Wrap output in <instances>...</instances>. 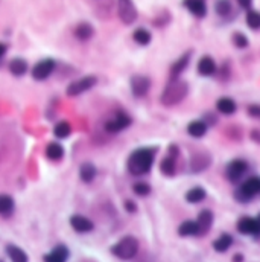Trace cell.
Segmentation results:
<instances>
[{
  "label": "cell",
  "instance_id": "1",
  "mask_svg": "<svg viewBox=\"0 0 260 262\" xmlns=\"http://www.w3.org/2000/svg\"><path fill=\"white\" fill-rule=\"evenodd\" d=\"M154 159H155V150L154 148L135 150L128 157V162H127L128 171L135 177L145 175L151 171L152 165H154Z\"/></svg>",
  "mask_w": 260,
  "mask_h": 262
},
{
  "label": "cell",
  "instance_id": "2",
  "mask_svg": "<svg viewBox=\"0 0 260 262\" xmlns=\"http://www.w3.org/2000/svg\"><path fill=\"white\" fill-rule=\"evenodd\" d=\"M187 93H189V84L181 80L172 78L161 94V104L166 107L177 105L187 96Z\"/></svg>",
  "mask_w": 260,
  "mask_h": 262
},
{
  "label": "cell",
  "instance_id": "3",
  "mask_svg": "<svg viewBox=\"0 0 260 262\" xmlns=\"http://www.w3.org/2000/svg\"><path fill=\"white\" fill-rule=\"evenodd\" d=\"M138 252V241L134 236L128 235L111 247V253L121 259H131Z\"/></svg>",
  "mask_w": 260,
  "mask_h": 262
},
{
  "label": "cell",
  "instance_id": "4",
  "mask_svg": "<svg viewBox=\"0 0 260 262\" xmlns=\"http://www.w3.org/2000/svg\"><path fill=\"white\" fill-rule=\"evenodd\" d=\"M257 194H260V177H251L239 187V190L236 192V198L242 203H247Z\"/></svg>",
  "mask_w": 260,
  "mask_h": 262
},
{
  "label": "cell",
  "instance_id": "5",
  "mask_svg": "<svg viewBox=\"0 0 260 262\" xmlns=\"http://www.w3.org/2000/svg\"><path fill=\"white\" fill-rule=\"evenodd\" d=\"M96 83H98L96 77H93V75L84 77V78H81L78 81H73L72 84L67 87V94H68V96H78V94L90 90L93 86H96Z\"/></svg>",
  "mask_w": 260,
  "mask_h": 262
},
{
  "label": "cell",
  "instance_id": "6",
  "mask_svg": "<svg viewBox=\"0 0 260 262\" xmlns=\"http://www.w3.org/2000/svg\"><path fill=\"white\" fill-rule=\"evenodd\" d=\"M117 8H119V17L125 25H132L137 20V9L132 0H117Z\"/></svg>",
  "mask_w": 260,
  "mask_h": 262
},
{
  "label": "cell",
  "instance_id": "7",
  "mask_svg": "<svg viewBox=\"0 0 260 262\" xmlns=\"http://www.w3.org/2000/svg\"><path fill=\"white\" fill-rule=\"evenodd\" d=\"M247 171H248V163L242 159H236L228 163L225 174L230 181H238L245 175Z\"/></svg>",
  "mask_w": 260,
  "mask_h": 262
},
{
  "label": "cell",
  "instance_id": "8",
  "mask_svg": "<svg viewBox=\"0 0 260 262\" xmlns=\"http://www.w3.org/2000/svg\"><path fill=\"white\" fill-rule=\"evenodd\" d=\"M131 117L127 113H117L113 119L105 124V130L108 133H119L125 128H128L131 125Z\"/></svg>",
  "mask_w": 260,
  "mask_h": 262
},
{
  "label": "cell",
  "instance_id": "9",
  "mask_svg": "<svg viewBox=\"0 0 260 262\" xmlns=\"http://www.w3.org/2000/svg\"><path fill=\"white\" fill-rule=\"evenodd\" d=\"M55 69V61L52 58H46V60H41L40 63L35 64V67L32 69V77L37 80V81H43L49 77Z\"/></svg>",
  "mask_w": 260,
  "mask_h": 262
},
{
  "label": "cell",
  "instance_id": "10",
  "mask_svg": "<svg viewBox=\"0 0 260 262\" xmlns=\"http://www.w3.org/2000/svg\"><path fill=\"white\" fill-rule=\"evenodd\" d=\"M151 87V81L148 77H143V75H135L131 78V90H132V94L135 98H141L145 96L148 93Z\"/></svg>",
  "mask_w": 260,
  "mask_h": 262
},
{
  "label": "cell",
  "instance_id": "11",
  "mask_svg": "<svg viewBox=\"0 0 260 262\" xmlns=\"http://www.w3.org/2000/svg\"><path fill=\"white\" fill-rule=\"evenodd\" d=\"M211 163V157L205 151H198L192 156L191 159V171L192 173H201L205 168H208V165Z\"/></svg>",
  "mask_w": 260,
  "mask_h": 262
},
{
  "label": "cell",
  "instance_id": "12",
  "mask_svg": "<svg viewBox=\"0 0 260 262\" xmlns=\"http://www.w3.org/2000/svg\"><path fill=\"white\" fill-rule=\"evenodd\" d=\"M213 220H215V217H213V212L211 210L204 209V210L199 212V215L196 218L198 226H199V236L208 233V230L211 229V224H213Z\"/></svg>",
  "mask_w": 260,
  "mask_h": 262
},
{
  "label": "cell",
  "instance_id": "13",
  "mask_svg": "<svg viewBox=\"0 0 260 262\" xmlns=\"http://www.w3.org/2000/svg\"><path fill=\"white\" fill-rule=\"evenodd\" d=\"M238 230L244 235H259L260 233V227L257 224L256 218L251 217H244L238 221Z\"/></svg>",
  "mask_w": 260,
  "mask_h": 262
},
{
  "label": "cell",
  "instance_id": "14",
  "mask_svg": "<svg viewBox=\"0 0 260 262\" xmlns=\"http://www.w3.org/2000/svg\"><path fill=\"white\" fill-rule=\"evenodd\" d=\"M183 5H184V8H187L189 11H191L198 18H202L207 14L205 0H184Z\"/></svg>",
  "mask_w": 260,
  "mask_h": 262
},
{
  "label": "cell",
  "instance_id": "15",
  "mask_svg": "<svg viewBox=\"0 0 260 262\" xmlns=\"http://www.w3.org/2000/svg\"><path fill=\"white\" fill-rule=\"evenodd\" d=\"M216 63L211 57H202L198 63V74H201L202 77H211L216 74Z\"/></svg>",
  "mask_w": 260,
  "mask_h": 262
},
{
  "label": "cell",
  "instance_id": "16",
  "mask_svg": "<svg viewBox=\"0 0 260 262\" xmlns=\"http://www.w3.org/2000/svg\"><path fill=\"white\" fill-rule=\"evenodd\" d=\"M191 58H192V51L189 52H184L171 67V77L172 78H177L181 72H184V70L187 69L189 63H191Z\"/></svg>",
  "mask_w": 260,
  "mask_h": 262
},
{
  "label": "cell",
  "instance_id": "17",
  "mask_svg": "<svg viewBox=\"0 0 260 262\" xmlns=\"http://www.w3.org/2000/svg\"><path fill=\"white\" fill-rule=\"evenodd\" d=\"M70 224H72V227L76 232H79V233H87V232H91L94 229V224L88 218H85L82 215L72 217V218H70Z\"/></svg>",
  "mask_w": 260,
  "mask_h": 262
},
{
  "label": "cell",
  "instance_id": "18",
  "mask_svg": "<svg viewBox=\"0 0 260 262\" xmlns=\"http://www.w3.org/2000/svg\"><path fill=\"white\" fill-rule=\"evenodd\" d=\"M216 108L221 114H225V116H231L233 113H236V110H238V105H236L234 99L231 98H219L218 102H216Z\"/></svg>",
  "mask_w": 260,
  "mask_h": 262
},
{
  "label": "cell",
  "instance_id": "19",
  "mask_svg": "<svg viewBox=\"0 0 260 262\" xmlns=\"http://www.w3.org/2000/svg\"><path fill=\"white\" fill-rule=\"evenodd\" d=\"M175 170H177V156H166L161 163H160V171L164 174V175H168V177H172L175 174Z\"/></svg>",
  "mask_w": 260,
  "mask_h": 262
},
{
  "label": "cell",
  "instance_id": "20",
  "mask_svg": "<svg viewBox=\"0 0 260 262\" xmlns=\"http://www.w3.org/2000/svg\"><path fill=\"white\" fill-rule=\"evenodd\" d=\"M207 128H208V125H207V122L205 121H192L191 124L187 125V133L191 134L192 137H196V139H199V137H202L205 133H207Z\"/></svg>",
  "mask_w": 260,
  "mask_h": 262
},
{
  "label": "cell",
  "instance_id": "21",
  "mask_svg": "<svg viewBox=\"0 0 260 262\" xmlns=\"http://www.w3.org/2000/svg\"><path fill=\"white\" fill-rule=\"evenodd\" d=\"M178 233H180L181 236H195V235H199L198 221L187 220V221L181 223L180 227H178Z\"/></svg>",
  "mask_w": 260,
  "mask_h": 262
},
{
  "label": "cell",
  "instance_id": "22",
  "mask_svg": "<svg viewBox=\"0 0 260 262\" xmlns=\"http://www.w3.org/2000/svg\"><path fill=\"white\" fill-rule=\"evenodd\" d=\"M93 34H94V29H93V26L90 25V23H79V25L76 26V29H75V35H76V38L78 40H81V41H87V40H90L91 37H93Z\"/></svg>",
  "mask_w": 260,
  "mask_h": 262
},
{
  "label": "cell",
  "instance_id": "23",
  "mask_svg": "<svg viewBox=\"0 0 260 262\" xmlns=\"http://www.w3.org/2000/svg\"><path fill=\"white\" fill-rule=\"evenodd\" d=\"M205 195H207V192L204 190V187L195 186V187H192V189L186 194V200H187L189 203H192V204H196V203H201V201L205 198Z\"/></svg>",
  "mask_w": 260,
  "mask_h": 262
},
{
  "label": "cell",
  "instance_id": "24",
  "mask_svg": "<svg viewBox=\"0 0 260 262\" xmlns=\"http://www.w3.org/2000/svg\"><path fill=\"white\" fill-rule=\"evenodd\" d=\"M231 244H233V238H231V235H228V233H222L218 240L213 243V249L218 252V253H225L230 247H231Z\"/></svg>",
  "mask_w": 260,
  "mask_h": 262
},
{
  "label": "cell",
  "instance_id": "25",
  "mask_svg": "<svg viewBox=\"0 0 260 262\" xmlns=\"http://www.w3.org/2000/svg\"><path fill=\"white\" fill-rule=\"evenodd\" d=\"M28 70V63L23 60V58H14L9 63V72L15 77H21L25 75Z\"/></svg>",
  "mask_w": 260,
  "mask_h": 262
},
{
  "label": "cell",
  "instance_id": "26",
  "mask_svg": "<svg viewBox=\"0 0 260 262\" xmlns=\"http://www.w3.org/2000/svg\"><path fill=\"white\" fill-rule=\"evenodd\" d=\"M46 156H47V159H51V160H61L63 156H64L63 145H60L58 142H52V144H49L46 148Z\"/></svg>",
  "mask_w": 260,
  "mask_h": 262
},
{
  "label": "cell",
  "instance_id": "27",
  "mask_svg": "<svg viewBox=\"0 0 260 262\" xmlns=\"http://www.w3.org/2000/svg\"><path fill=\"white\" fill-rule=\"evenodd\" d=\"M79 177L85 183L93 181L94 177H96V168H94V165L93 163H84L79 168Z\"/></svg>",
  "mask_w": 260,
  "mask_h": 262
},
{
  "label": "cell",
  "instance_id": "28",
  "mask_svg": "<svg viewBox=\"0 0 260 262\" xmlns=\"http://www.w3.org/2000/svg\"><path fill=\"white\" fill-rule=\"evenodd\" d=\"M67 258H68V250H67L64 246H58V247H55L52 253H49V255H46V256H44L46 261H51V262L65 261Z\"/></svg>",
  "mask_w": 260,
  "mask_h": 262
},
{
  "label": "cell",
  "instance_id": "29",
  "mask_svg": "<svg viewBox=\"0 0 260 262\" xmlns=\"http://www.w3.org/2000/svg\"><path fill=\"white\" fill-rule=\"evenodd\" d=\"M132 38H134V41H135L137 44H140V46H146V44L151 43L152 35H151V32H149L148 29H145V28H138V29L134 31Z\"/></svg>",
  "mask_w": 260,
  "mask_h": 262
},
{
  "label": "cell",
  "instance_id": "30",
  "mask_svg": "<svg viewBox=\"0 0 260 262\" xmlns=\"http://www.w3.org/2000/svg\"><path fill=\"white\" fill-rule=\"evenodd\" d=\"M245 21H247L248 28H251L253 31H259L260 29V11L248 9Z\"/></svg>",
  "mask_w": 260,
  "mask_h": 262
},
{
  "label": "cell",
  "instance_id": "31",
  "mask_svg": "<svg viewBox=\"0 0 260 262\" xmlns=\"http://www.w3.org/2000/svg\"><path fill=\"white\" fill-rule=\"evenodd\" d=\"M6 253H8V256L12 259V261H17V262H21V261H28L29 258H28V255L23 252L21 249H18L17 246H8L6 247Z\"/></svg>",
  "mask_w": 260,
  "mask_h": 262
},
{
  "label": "cell",
  "instance_id": "32",
  "mask_svg": "<svg viewBox=\"0 0 260 262\" xmlns=\"http://www.w3.org/2000/svg\"><path fill=\"white\" fill-rule=\"evenodd\" d=\"M215 11L218 15L221 17H227L231 14L233 11V5H231V0H218L216 5H215Z\"/></svg>",
  "mask_w": 260,
  "mask_h": 262
},
{
  "label": "cell",
  "instance_id": "33",
  "mask_svg": "<svg viewBox=\"0 0 260 262\" xmlns=\"http://www.w3.org/2000/svg\"><path fill=\"white\" fill-rule=\"evenodd\" d=\"M70 133H72V127H70L68 122L63 121V122H58L54 128V134L58 137V139H65L70 136Z\"/></svg>",
  "mask_w": 260,
  "mask_h": 262
},
{
  "label": "cell",
  "instance_id": "34",
  "mask_svg": "<svg viewBox=\"0 0 260 262\" xmlns=\"http://www.w3.org/2000/svg\"><path fill=\"white\" fill-rule=\"evenodd\" d=\"M14 209V200L9 195L0 194V213H8Z\"/></svg>",
  "mask_w": 260,
  "mask_h": 262
},
{
  "label": "cell",
  "instance_id": "35",
  "mask_svg": "<svg viewBox=\"0 0 260 262\" xmlns=\"http://www.w3.org/2000/svg\"><path fill=\"white\" fill-rule=\"evenodd\" d=\"M231 40H233V44L236 47H241V49H245V47L250 44L248 37L245 34H242V32H234L233 37H231Z\"/></svg>",
  "mask_w": 260,
  "mask_h": 262
},
{
  "label": "cell",
  "instance_id": "36",
  "mask_svg": "<svg viewBox=\"0 0 260 262\" xmlns=\"http://www.w3.org/2000/svg\"><path fill=\"white\" fill-rule=\"evenodd\" d=\"M132 190H134V194L138 195V197H146L151 192V186L148 183H135L132 186Z\"/></svg>",
  "mask_w": 260,
  "mask_h": 262
},
{
  "label": "cell",
  "instance_id": "37",
  "mask_svg": "<svg viewBox=\"0 0 260 262\" xmlns=\"http://www.w3.org/2000/svg\"><path fill=\"white\" fill-rule=\"evenodd\" d=\"M248 113H250L253 117L260 119V105H251V107L248 108Z\"/></svg>",
  "mask_w": 260,
  "mask_h": 262
},
{
  "label": "cell",
  "instance_id": "38",
  "mask_svg": "<svg viewBox=\"0 0 260 262\" xmlns=\"http://www.w3.org/2000/svg\"><path fill=\"white\" fill-rule=\"evenodd\" d=\"M238 3H239L241 8H244V9H250L251 5H253V0H238Z\"/></svg>",
  "mask_w": 260,
  "mask_h": 262
},
{
  "label": "cell",
  "instance_id": "39",
  "mask_svg": "<svg viewBox=\"0 0 260 262\" xmlns=\"http://www.w3.org/2000/svg\"><path fill=\"white\" fill-rule=\"evenodd\" d=\"M125 209H127L128 212H131V213H132V212H135V204H134L132 201H130V200H128V201L125 203Z\"/></svg>",
  "mask_w": 260,
  "mask_h": 262
},
{
  "label": "cell",
  "instance_id": "40",
  "mask_svg": "<svg viewBox=\"0 0 260 262\" xmlns=\"http://www.w3.org/2000/svg\"><path fill=\"white\" fill-rule=\"evenodd\" d=\"M251 137H253V140H254V142H257V144H260V131L254 130V131L251 133Z\"/></svg>",
  "mask_w": 260,
  "mask_h": 262
},
{
  "label": "cell",
  "instance_id": "41",
  "mask_svg": "<svg viewBox=\"0 0 260 262\" xmlns=\"http://www.w3.org/2000/svg\"><path fill=\"white\" fill-rule=\"evenodd\" d=\"M6 51H8V47H6V44H3V43H0V58H3V57H5Z\"/></svg>",
  "mask_w": 260,
  "mask_h": 262
},
{
  "label": "cell",
  "instance_id": "42",
  "mask_svg": "<svg viewBox=\"0 0 260 262\" xmlns=\"http://www.w3.org/2000/svg\"><path fill=\"white\" fill-rule=\"evenodd\" d=\"M233 259H234V261H236V259H238V261H242V259H244V256H242V255H234V258H233Z\"/></svg>",
  "mask_w": 260,
  "mask_h": 262
},
{
  "label": "cell",
  "instance_id": "43",
  "mask_svg": "<svg viewBox=\"0 0 260 262\" xmlns=\"http://www.w3.org/2000/svg\"><path fill=\"white\" fill-rule=\"evenodd\" d=\"M256 220H257V224H259V227H260V213L256 217Z\"/></svg>",
  "mask_w": 260,
  "mask_h": 262
}]
</instances>
